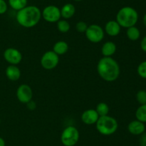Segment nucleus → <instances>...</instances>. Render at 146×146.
Here are the masks:
<instances>
[{
  "mask_svg": "<svg viewBox=\"0 0 146 146\" xmlns=\"http://www.w3.org/2000/svg\"><path fill=\"white\" fill-rule=\"evenodd\" d=\"M97 71L103 80L113 82L119 77L120 67L118 63L112 57H104L98 62Z\"/></svg>",
  "mask_w": 146,
  "mask_h": 146,
  "instance_id": "f257e3e1",
  "label": "nucleus"
},
{
  "mask_svg": "<svg viewBox=\"0 0 146 146\" xmlns=\"http://www.w3.org/2000/svg\"><path fill=\"white\" fill-rule=\"evenodd\" d=\"M41 17V12L36 6H27L17 11L16 19L24 27L30 28L36 25Z\"/></svg>",
  "mask_w": 146,
  "mask_h": 146,
  "instance_id": "f03ea898",
  "label": "nucleus"
},
{
  "mask_svg": "<svg viewBox=\"0 0 146 146\" xmlns=\"http://www.w3.org/2000/svg\"><path fill=\"white\" fill-rule=\"evenodd\" d=\"M138 20V14L133 7H124L117 13L116 21L122 27L129 28L135 26Z\"/></svg>",
  "mask_w": 146,
  "mask_h": 146,
  "instance_id": "7ed1b4c3",
  "label": "nucleus"
},
{
  "mask_svg": "<svg viewBox=\"0 0 146 146\" xmlns=\"http://www.w3.org/2000/svg\"><path fill=\"white\" fill-rule=\"evenodd\" d=\"M118 127V125L117 120L111 116H100L96 122L97 130L101 134L104 135L113 134Z\"/></svg>",
  "mask_w": 146,
  "mask_h": 146,
  "instance_id": "20e7f679",
  "label": "nucleus"
},
{
  "mask_svg": "<svg viewBox=\"0 0 146 146\" xmlns=\"http://www.w3.org/2000/svg\"><path fill=\"white\" fill-rule=\"evenodd\" d=\"M79 132L76 127L68 126L66 127L61 134V140L65 146H74L78 141Z\"/></svg>",
  "mask_w": 146,
  "mask_h": 146,
  "instance_id": "39448f33",
  "label": "nucleus"
},
{
  "mask_svg": "<svg viewBox=\"0 0 146 146\" xmlns=\"http://www.w3.org/2000/svg\"><path fill=\"white\" fill-rule=\"evenodd\" d=\"M86 36L91 42H100L104 37V29L98 24H91L87 28L86 31Z\"/></svg>",
  "mask_w": 146,
  "mask_h": 146,
  "instance_id": "423d86ee",
  "label": "nucleus"
},
{
  "mask_svg": "<svg viewBox=\"0 0 146 146\" xmlns=\"http://www.w3.org/2000/svg\"><path fill=\"white\" fill-rule=\"evenodd\" d=\"M59 57L54 51H48L43 54L41 59V64L46 70H53L58 64Z\"/></svg>",
  "mask_w": 146,
  "mask_h": 146,
  "instance_id": "0eeeda50",
  "label": "nucleus"
},
{
  "mask_svg": "<svg viewBox=\"0 0 146 146\" xmlns=\"http://www.w3.org/2000/svg\"><path fill=\"white\" fill-rule=\"evenodd\" d=\"M41 16L44 19V20L48 22H56L60 20V18H61V10L58 7L54 5L47 6L43 10Z\"/></svg>",
  "mask_w": 146,
  "mask_h": 146,
  "instance_id": "6e6552de",
  "label": "nucleus"
},
{
  "mask_svg": "<svg viewBox=\"0 0 146 146\" xmlns=\"http://www.w3.org/2000/svg\"><path fill=\"white\" fill-rule=\"evenodd\" d=\"M17 97L21 102L27 104L32 100L33 92L31 87L26 84L20 85L17 90Z\"/></svg>",
  "mask_w": 146,
  "mask_h": 146,
  "instance_id": "1a4fd4ad",
  "label": "nucleus"
},
{
  "mask_svg": "<svg viewBox=\"0 0 146 146\" xmlns=\"http://www.w3.org/2000/svg\"><path fill=\"white\" fill-rule=\"evenodd\" d=\"M4 57L7 62L12 65H16L21 62L22 60V54L17 49L8 48L4 51Z\"/></svg>",
  "mask_w": 146,
  "mask_h": 146,
  "instance_id": "9d476101",
  "label": "nucleus"
},
{
  "mask_svg": "<svg viewBox=\"0 0 146 146\" xmlns=\"http://www.w3.org/2000/svg\"><path fill=\"white\" fill-rule=\"evenodd\" d=\"M99 117L100 116L98 115L96 110H94V109H90V110H87L83 113L82 115H81V120L85 124L93 125L96 123Z\"/></svg>",
  "mask_w": 146,
  "mask_h": 146,
  "instance_id": "9b49d317",
  "label": "nucleus"
},
{
  "mask_svg": "<svg viewBox=\"0 0 146 146\" xmlns=\"http://www.w3.org/2000/svg\"><path fill=\"white\" fill-rule=\"evenodd\" d=\"M128 130L131 134L135 135H140L145 133V126L143 123L138 120H133L128 124Z\"/></svg>",
  "mask_w": 146,
  "mask_h": 146,
  "instance_id": "f8f14e48",
  "label": "nucleus"
},
{
  "mask_svg": "<svg viewBox=\"0 0 146 146\" xmlns=\"http://www.w3.org/2000/svg\"><path fill=\"white\" fill-rule=\"evenodd\" d=\"M121 26L119 25L116 21L111 20L107 22L106 24L105 29L107 34L111 37H115V36L118 35V34L121 31Z\"/></svg>",
  "mask_w": 146,
  "mask_h": 146,
  "instance_id": "ddd939ff",
  "label": "nucleus"
},
{
  "mask_svg": "<svg viewBox=\"0 0 146 146\" xmlns=\"http://www.w3.org/2000/svg\"><path fill=\"white\" fill-rule=\"evenodd\" d=\"M6 75L11 81H17L21 77V71L15 65H10L6 70Z\"/></svg>",
  "mask_w": 146,
  "mask_h": 146,
  "instance_id": "4468645a",
  "label": "nucleus"
},
{
  "mask_svg": "<svg viewBox=\"0 0 146 146\" xmlns=\"http://www.w3.org/2000/svg\"><path fill=\"white\" fill-rule=\"evenodd\" d=\"M116 51V45L113 42H107L101 48V52L104 57H111Z\"/></svg>",
  "mask_w": 146,
  "mask_h": 146,
  "instance_id": "2eb2a0df",
  "label": "nucleus"
},
{
  "mask_svg": "<svg viewBox=\"0 0 146 146\" xmlns=\"http://www.w3.org/2000/svg\"><path fill=\"white\" fill-rule=\"evenodd\" d=\"M60 10H61V16L64 19L71 18L74 15L76 11L75 7L71 3L66 4Z\"/></svg>",
  "mask_w": 146,
  "mask_h": 146,
  "instance_id": "dca6fc26",
  "label": "nucleus"
},
{
  "mask_svg": "<svg viewBox=\"0 0 146 146\" xmlns=\"http://www.w3.org/2000/svg\"><path fill=\"white\" fill-rule=\"evenodd\" d=\"M68 46L66 42L64 41H59L56 43L53 47V51L57 54L58 55H61L64 54L68 51Z\"/></svg>",
  "mask_w": 146,
  "mask_h": 146,
  "instance_id": "f3484780",
  "label": "nucleus"
},
{
  "mask_svg": "<svg viewBox=\"0 0 146 146\" xmlns=\"http://www.w3.org/2000/svg\"><path fill=\"white\" fill-rule=\"evenodd\" d=\"M126 34L128 38L131 41H136L140 38V36H141L140 30L135 26L128 28Z\"/></svg>",
  "mask_w": 146,
  "mask_h": 146,
  "instance_id": "a211bd4d",
  "label": "nucleus"
},
{
  "mask_svg": "<svg viewBox=\"0 0 146 146\" xmlns=\"http://www.w3.org/2000/svg\"><path fill=\"white\" fill-rule=\"evenodd\" d=\"M9 4L14 10L19 11L27 5V0H9Z\"/></svg>",
  "mask_w": 146,
  "mask_h": 146,
  "instance_id": "6ab92c4d",
  "label": "nucleus"
},
{
  "mask_svg": "<svg viewBox=\"0 0 146 146\" xmlns=\"http://www.w3.org/2000/svg\"><path fill=\"white\" fill-rule=\"evenodd\" d=\"M135 117L138 120L142 122V123H146V104H141L135 112Z\"/></svg>",
  "mask_w": 146,
  "mask_h": 146,
  "instance_id": "aec40b11",
  "label": "nucleus"
},
{
  "mask_svg": "<svg viewBox=\"0 0 146 146\" xmlns=\"http://www.w3.org/2000/svg\"><path fill=\"white\" fill-rule=\"evenodd\" d=\"M96 110L99 116L108 115V113L109 112V107H108V105L106 103L100 102L97 105Z\"/></svg>",
  "mask_w": 146,
  "mask_h": 146,
  "instance_id": "412c9836",
  "label": "nucleus"
},
{
  "mask_svg": "<svg viewBox=\"0 0 146 146\" xmlns=\"http://www.w3.org/2000/svg\"><path fill=\"white\" fill-rule=\"evenodd\" d=\"M57 27L59 31L62 33H66L69 31L70 24L66 20H58L57 22Z\"/></svg>",
  "mask_w": 146,
  "mask_h": 146,
  "instance_id": "4be33fe9",
  "label": "nucleus"
},
{
  "mask_svg": "<svg viewBox=\"0 0 146 146\" xmlns=\"http://www.w3.org/2000/svg\"><path fill=\"white\" fill-rule=\"evenodd\" d=\"M136 100L140 104H146V91L145 90H141L137 92Z\"/></svg>",
  "mask_w": 146,
  "mask_h": 146,
  "instance_id": "5701e85b",
  "label": "nucleus"
},
{
  "mask_svg": "<svg viewBox=\"0 0 146 146\" xmlns=\"http://www.w3.org/2000/svg\"><path fill=\"white\" fill-rule=\"evenodd\" d=\"M138 74L142 78L146 79V61L142 62L138 67Z\"/></svg>",
  "mask_w": 146,
  "mask_h": 146,
  "instance_id": "b1692460",
  "label": "nucleus"
},
{
  "mask_svg": "<svg viewBox=\"0 0 146 146\" xmlns=\"http://www.w3.org/2000/svg\"><path fill=\"white\" fill-rule=\"evenodd\" d=\"M87 28H88V26H87L86 23L82 21H78V22L76 24V30L78 31V32H81V33L86 32Z\"/></svg>",
  "mask_w": 146,
  "mask_h": 146,
  "instance_id": "393cba45",
  "label": "nucleus"
},
{
  "mask_svg": "<svg viewBox=\"0 0 146 146\" xmlns=\"http://www.w3.org/2000/svg\"><path fill=\"white\" fill-rule=\"evenodd\" d=\"M7 11V4L4 0H0V14H3Z\"/></svg>",
  "mask_w": 146,
  "mask_h": 146,
  "instance_id": "a878e982",
  "label": "nucleus"
},
{
  "mask_svg": "<svg viewBox=\"0 0 146 146\" xmlns=\"http://www.w3.org/2000/svg\"><path fill=\"white\" fill-rule=\"evenodd\" d=\"M139 140V143L141 146H146V133H143L141 135Z\"/></svg>",
  "mask_w": 146,
  "mask_h": 146,
  "instance_id": "bb28decb",
  "label": "nucleus"
},
{
  "mask_svg": "<svg viewBox=\"0 0 146 146\" xmlns=\"http://www.w3.org/2000/svg\"><path fill=\"white\" fill-rule=\"evenodd\" d=\"M27 107H28L29 110H34V109L36 108V104L35 102L32 101V100H31L30 102H29L28 103H27Z\"/></svg>",
  "mask_w": 146,
  "mask_h": 146,
  "instance_id": "cd10ccee",
  "label": "nucleus"
},
{
  "mask_svg": "<svg viewBox=\"0 0 146 146\" xmlns=\"http://www.w3.org/2000/svg\"><path fill=\"white\" fill-rule=\"evenodd\" d=\"M141 50H142L143 51L146 52V36L145 37H144L143 38V40H141Z\"/></svg>",
  "mask_w": 146,
  "mask_h": 146,
  "instance_id": "c85d7f7f",
  "label": "nucleus"
},
{
  "mask_svg": "<svg viewBox=\"0 0 146 146\" xmlns=\"http://www.w3.org/2000/svg\"><path fill=\"white\" fill-rule=\"evenodd\" d=\"M0 146H5V142L1 137H0Z\"/></svg>",
  "mask_w": 146,
  "mask_h": 146,
  "instance_id": "c756f323",
  "label": "nucleus"
},
{
  "mask_svg": "<svg viewBox=\"0 0 146 146\" xmlns=\"http://www.w3.org/2000/svg\"><path fill=\"white\" fill-rule=\"evenodd\" d=\"M143 21L144 25H145V27H146V14H145V15H144V17H143Z\"/></svg>",
  "mask_w": 146,
  "mask_h": 146,
  "instance_id": "7c9ffc66",
  "label": "nucleus"
},
{
  "mask_svg": "<svg viewBox=\"0 0 146 146\" xmlns=\"http://www.w3.org/2000/svg\"><path fill=\"white\" fill-rule=\"evenodd\" d=\"M74 1H82V0H74Z\"/></svg>",
  "mask_w": 146,
  "mask_h": 146,
  "instance_id": "2f4dec72",
  "label": "nucleus"
},
{
  "mask_svg": "<svg viewBox=\"0 0 146 146\" xmlns=\"http://www.w3.org/2000/svg\"><path fill=\"white\" fill-rule=\"evenodd\" d=\"M0 123H1V120H0Z\"/></svg>",
  "mask_w": 146,
  "mask_h": 146,
  "instance_id": "473e14b6",
  "label": "nucleus"
}]
</instances>
